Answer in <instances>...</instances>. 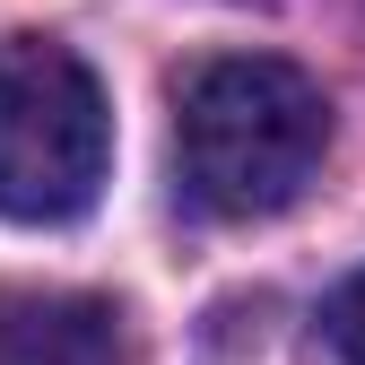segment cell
<instances>
[{
  "mask_svg": "<svg viewBox=\"0 0 365 365\" xmlns=\"http://www.w3.org/2000/svg\"><path fill=\"white\" fill-rule=\"evenodd\" d=\"M0 365H130L122 304L78 296V287L0 296Z\"/></svg>",
  "mask_w": 365,
  "mask_h": 365,
  "instance_id": "3957f363",
  "label": "cell"
},
{
  "mask_svg": "<svg viewBox=\"0 0 365 365\" xmlns=\"http://www.w3.org/2000/svg\"><path fill=\"white\" fill-rule=\"evenodd\" d=\"M113 165V105L53 35H0V217L70 226Z\"/></svg>",
  "mask_w": 365,
  "mask_h": 365,
  "instance_id": "7a4b0ae2",
  "label": "cell"
},
{
  "mask_svg": "<svg viewBox=\"0 0 365 365\" xmlns=\"http://www.w3.org/2000/svg\"><path fill=\"white\" fill-rule=\"evenodd\" d=\"M331 348H339V365H365V269L331 296Z\"/></svg>",
  "mask_w": 365,
  "mask_h": 365,
  "instance_id": "277c9868",
  "label": "cell"
},
{
  "mask_svg": "<svg viewBox=\"0 0 365 365\" xmlns=\"http://www.w3.org/2000/svg\"><path fill=\"white\" fill-rule=\"evenodd\" d=\"M331 157V96L279 53H217L174 78V174L200 217L252 226L304 200Z\"/></svg>",
  "mask_w": 365,
  "mask_h": 365,
  "instance_id": "6da1fadb",
  "label": "cell"
}]
</instances>
